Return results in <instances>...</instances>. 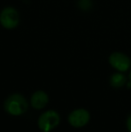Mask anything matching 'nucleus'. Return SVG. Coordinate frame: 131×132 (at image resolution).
<instances>
[{
    "instance_id": "obj_4",
    "label": "nucleus",
    "mask_w": 131,
    "mask_h": 132,
    "mask_svg": "<svg viewBox=\"0 0 131 132\" xmlns=\"http://www.w3.org/2000/svg\"><path fill=\"white\" fill-rule=\"evenodd\" d=\"M68 123L74 128H83L89 122L90 113L85 109H76L68 115Z\"/></svg>"
},
{
    "instance_id": "obj_8",
    "label": "nucleus",
    "mask_w": 131,
    "mask_h": 132,
    "mask_svg": "<svg viewBox=\"0 0 131 132\" xmlns=\"http://www.w3.org/2000/svg\"><path fill=\"white\" fill-rule=\"evenodd\" d=\"M78 5L80 6V8L83 9V10H88L91 7L92 3L91 0H80Z\"/></svg>"
},
{
    "instance_id": "obj_3",
    "label": "nucleus",
    "mask_w": 131,
    "mask_h": 132,
    "mask_svg": "<svg viewBox=\"0 0 131 132\" xmlns=\"http://www.w3.org/2000/svg\"><path fill=\"white\" fill-rule=\"evenodd\" d=\"M19 23L18 12L13 7H5L0 14V23L5 29H13Z\"/></svg>"
},
{
    "instance_id": "obj_9",
    "label": "nucleus",
    "mask_w": 131,
    "mask_h": 132,
    "mask_svg": "<svg viewBox=\"0 0 131 132\" xmlns=\"http://www.w3.org/2000/svg\"><path fill=\"white\" fill-rule=\"evenodd\" d=\"M127 128H128V132H131V114L128 116V120H127Z\"/></svg>"
},
{
    "instance_id": "obj_2",
    "label": "nucleus",
    "mask_w": 131,
    "mask_h": 132,
    "mask_svg": "<svg viewBox=\"0 0 131 132\" xmlns=\"http://www.w3.org/2000/svg\"><path fill=\"white\" fill-rule=\"evenodd\" d=\"M60 116L56 111L49 110L43 112L38 119V127L41 131H51L58 126Z\"/></svg>"
},
{
    "instance_id": "obj_5",
    "label": "nucleus",
    "mask_w": 131,
    "mask_h": 132,
    "mask_svg": "<svg viewBox=\"0 0 131 132\" xmlns=\"http://www.w3.org/2000/svg\"><path fill=\"white\" fill-rule=\"evenodd\" d=\"M110 66L117 69L118 71L126 72L129 69L131 66L130 59L121 52H113L109 57Z\"/></svg>"
},
{
    "instance_id": "obj_1",
    "label": "nucleus",
    "mask_w": 131,
    "mask_h": 132,
    "mask_svg": "<svg viewBox=\"0 0 131 132\" xmlns=\"http://www.w3.org/2000/svg\"><path fill=\"white\" fill-rule=\"evenodd\" d=\"M5 112L12 116H21L28 110V103L26 98L20 94H14L5 99L4 103Z\"/></svg>"
},
{
    "instance_id": "obj_10",
    "label": "nucleus",
    "mask_w": 131,
    "mask_h": 132,
    "mask_svg": "<svg viewBox=\"0 0 131 132\" xmlns=\"http://www.w3.org/2000/svg\"><path fill=\"white\" fill-rule=\"evenodd\" d=\"M129 79H130V82H131V71H130V73H129Z\"/></svg>"
},
{
    "instance_id": "obj_11",
    "label": "nucleus",
    "mask_w": 131,
    "mask_h": 132,
    "mask_svg": "<svg viewBox=\"0 0 131 132\" xmlns=\"http://www.w3.org/2000/svg\"><path fill=\"white\" fill-rule=\"evenodd\" d=\"M41 132H49V131H41Z\"/></svg>"
},
{
    "instance_id": "obj_7",
    "label": "nucleus",
    "mask_w": 131,
    "mask_h": 132,
    "mask_svg": "<svg viewBox=\"0 0 131 132\" xmlns=\"http://www.w3.org/2000/svg\"><path fill=\"white\" fill-rule=\"evenodd\" d=\"M127 78L123 74L121 73H115L110 77V84L114 88H119L122 87L126 84Z\"/></svg>"
},
{
    "instance_id": "obj_6",
    "label": "nucleus",
    "mask_w": 131,
    "mask_h": 132,
    "mask_svg": "<svg viewBox=\"0 0 131 132\" xmlns=\"http://www.w3.org/2000/svg\"><path fill=\"white\" fill-rule=\"evenodd\" d=\"M49 95L44 91L38 90L33 93L31 97V105L33 109L41 110L49 103Z\"/></svg>"
}]
</instances>
